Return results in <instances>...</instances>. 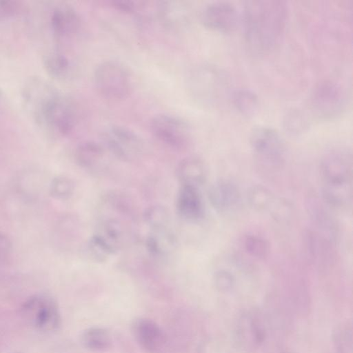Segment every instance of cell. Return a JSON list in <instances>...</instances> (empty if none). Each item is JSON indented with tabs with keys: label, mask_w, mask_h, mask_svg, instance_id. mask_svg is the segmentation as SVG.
<instances>
[{
	"label": "cell",
	"mask_w": 353,
	"mask_h": 353,
	"mask_svg": "<svg viewBox=\"0 0 353 353\" xmlns=\"http://www.w3.org/2000/svg\"><path fill=\"white\" fill-rule=\"evenodd\" d=\"M287 14L284 1H246L242 19L245 39L251 49L259 53L274 49L283 34Z\"/></svg>",
	"instance_id": "1"
},
{
	"label": "cell",
	"mask_w": 353,
	"mask_h": 353,
	"mask_svg": "<svg viewBox=\"0 0 353 353\" xmlns=\"http://www.w3.org/2000/svg\"><path fill=\"white\" fill-rule=\"evenodd\" d=\"M93 80L97 92L105 99L118 101L127 99L132 90V79L121 63L107 60L99 63Z\"/></svg>",
	"instance_id": "2"
},
{
	"label": "cell",
	"mask_w": 353,
	"mask_h": 353,
	"mask_svg": "<svg viewBox=\"0 0 353 353\" xmlns=\"http://www.w3.org/2000/svg\"><path fill=\"white\" fill-rule=\"evenodd\" d=\"M61 92L46 79L32 76L26 79L21 90L23 107L38 128Z\"/></svg>",
	"instance_id": "3"
},
{
	"label": "cell",
	"mask_w": 353,
	"mask_h": 353,
	"mask_svg": "<svg viewBox=\"0 0 353 353\" xmlns=\"http://www.w3.org/2000/svg\"><path fill=\"white\" fill-rule=\"evenodd\" d=\"M21 314L26 323L42 332H52L61 325V314L57 303L50 296L37 294L22 304Z\"/></svg>",
	"instance_id": "4"
},
{
	"label": "cell",
	"mask_w": 353,
	"mask_h": 353,
	"mask_svg": "<svg viewBox=\"0 0 353 353\" xmlns=\"http://www.w3.org/2000/svg\"><path fill=\"white\" fill-rule=\"evenodd\" d=\"M250 143L254 154L264 165L279 168L285 161V148L280 134L267 126H257L252 130Z\"/></svg>",
	"instance_id": "5"
},
{
	"label": "cell",
	"mask_w": 353,
	"mask_h": 353,
	"mask_svg": "<svg viewBox=\"0 0 353 353\" xmlns=\"http://www.w3.org/2000/svg\"><path fill=\"white\" fill-rule=\"evenodd\" d=\"M266 337V326L259 313L248 311L236 320L232 341L241 352L252 353L263 343Z\"/></svg>",
	"instance_id": "6"
},
{
	"label": "cell",
	"mask_w": 353,
	"mask_h": 353,
	"mask_svg": "<svg viewBox=\"0 0 353 353\" xmlns=\"http://www.w3.org/2000/svg\"><path fill=\"white\" fill-rule=\"evenodd\" d=\"M352 154L346 148H337L327 152L320 163L322 185L352 184Z\"/></svg>",
	"instance_id": "7"
},
{
	"label": "cell",
	"mask_w": 353,
	"mask_h": 353,
	"mask_svg": "<svg viewBox=\"0 0 353 353\" xmlns=\"http://www.w3.org/2000/svg\"><path fill=\"white\" fill-rule=\"evenodd\" d=\"M152 134L162 143L174 149H183L190 141V128L181 119L170 114L155 115L150 124Z\"/></svg>",
	"instance_id": "8"
},
{
	"label": "cell",
	"mask_w": 353,
	"mask_h": 353,
	"mask_svg": "<svg viewBox=\"0 0 353 353\" xmlns=\"http://www.w3.org/2000/svg\"><path fill=\"white\" fill-rule=\"evenodd\" d=\"M346 105V95L342 86L334 81L319 84L310 98L312 111L319 118L330 119L341 114Z\"/></svg>",
	"instance_id": "9"
},
{
	"label": "cell",
	"mask_w": 353,
	"mask_h": 353,
	"mask_svg": "<svg viewBox=\"0 0 353 353\" xmlns=\"http://www.w3.org/2000/svg\"><path fill=\"white\" fill-rule=\"evenodd\" d=\"M77 119V111L74 103L69 98L61 93L39 129L50 136H66L74 130Z\"/></svg>",
	"instance_id": "10"
},
{
	"label": "cell",
	"mask_w": 353,
	"mask_h": 353,
	"mask_svg": "<svg viewBox=\"0 0 353 353\" xmlns=\"http://www.w3.org/2000/svg\"><path fill=\"white\" fill-rule=\"evenodd\" d=\"M102 141L110 152L123 161L130 160L143 149V142L138 134L131 129L119 125L105 129Z\"/></svg>",
	"instance_id": "11"
},
{
	"label": "cell",
	"mask_w": 353,
	"mask_h": 353,
	"mask_svg": "<svg viewBox=\"0 0 353 353\" xmlns=\"http://www.w3.org/2000/svg\"><path fill=\"white\" fill-rule=\"evenodd\" d=\"M203 25L213 31L229 33L233 32L239 22L235 6L228 1H214L207 5L201 12Z\"/></svg>",
	"instance_id": "12"
},
{
	"label": "cell",
	"mask_w": 353,
	"mask_h": 353,
	"mask_svg": "<svg viewBox=\"0 0 353 353\" xmlns=\"http://www.w3.org/2000/svg\"><path fill=\"white\" fill-rule=\"evenodd\" d=\"M220 82L216 71L205 65L194 68L187 83L190 93L194 99L203 104H210L217 96Z\"/></svg>",
	"instance_id": "13"
},
{
	"label": "cell",
	"mask_w": 353,
	"mask_h": 353,
	"mask_svg": "<svg viewBox=\"0 0 353 353\" xmlns=\"http://www.w3.org/2000/svg\"><path fill=\"white\" fill-rule=\"evenodd\" d=\"M49 26L58 39H66L74 35L80 26V18L70 5L61 3L53 7L49 16Z\"/></svg>",
	"instance_id": "14"
},
{
	"label": "cell",
	"mask_w": 353,
	"mask_h": 353,
	"mask_svg": "<svg viewBox=\"0 0 353 353\" xmlns=\"http://www.w3.org/2000/svg\"><path fill=\"white\" fill-rule=\"evenodd\" d=\"M132 331L137 343L149 352L159 351L165 342L163 330L153 320L137 319L132 323Z\"/></svg>",
	"instance_id": "15"
},
{
	"label": "cell",
	"mask_w": 353,
	"mask_h": 353,
	"mask_svg": "<svg viewBox=\"0 0 353 353\" xmlns=\"http://www.w3.org/2000/svg\"><path fill=\"white\" fill-rule=\"evenodd\" d=\"M208 195L211 205L219 212L232 211L241 201V193L237 186L228 180L222 179L212 183Z\"/></svg>",
	"instance_id": "16"
},
{
	"label": "cell",
	"mask_w": 353,
	"mask_h": 353,
	"mask_svg": "<svg viewBox=\"0 0 353 353\" xmlns=\"http://www.w3.org/2000/svg\"><path fill=\"white\" fill-rule=\"evenodd\" d=\"M179 216L188 221H196L203 217L204 208L198 188L181 185L176 202Z\"/></svg>",
	"instance_id": "17"
},
{
	"label": "cell",
	"mask_w": 353,
	"mask_h": 353,
	"mask_svg": "<svg viewBox=\"0 0 353 353\" xmlns=\"http://www.w3.org/2000/svg\"><path fill=\"white\" fill-rule=\"evenodd\" d=\"M42 63L46 73L57 80H66L73 73L72 61L68 55L59 50L46 52L42 57Z\"/></svg>",
	"instance_id": "18"
},
{
	"label": "cell",
	"mask_w": 353,
	"mask_h": 353,
	"mask_svg": "<svg viewBox=\"0 0 353 353\" xmlns=\"http://www.w3.org/2000/svg\"><path fill=\"white\" fill-rule=\"evenodd\" d=\"M206 167L198 157H188L181 160L176 168V176L181 185L198 188L206 179Z\"/></svg>",
	"instance_id": "19"
},
{
	"label": "cell",
	"mask_w": 353,
	"mask_h": 353,
	"mask_svg": "<svg viewBox=\"0 0 353 353\" xmlns=\"http://www.w3.org/2000/svg\"><path fill=\"white\" fill-rule=\"evenodd\" d=\"M307 205L311 219L317 228L323 233V236L330 241H334L337 236V226L334 219L324 205L316 199H309Z\"/></svg>",
	"instance_id": "20"
},
{
	"label": "cell",
	"mask_w": 353,
	"mask_h": 353,
	"mask_svg": "<svg viewBox=\"0 0 353 353\" xmlns=\"http://www.w3.org/2000/svg\"><path fill=\"white\" fill-rule=\"evenodd\" d=\"M103 154L104 149L101 144L94 141H84L77 147L74 158L81 167L89 168L99 163Z\"/></svg>",
	"instance_id": "21"
},
{
	"label": "cell",
	"mask_w": 353,
	"mask_h": 353,
	"mask_svg": "<svg viewBox=\"0 0 353 353\" xmlns=\"http://www.w3.org/2000/svg\"><path fill=\"white\" fill-rule=\"evenodd\" d=\"M81 343L92 352H103L112 345L110 333L101 327H90L83 332L80 338Z\"/></svg>",
	"instance_id": "22"
},
{
	"label": "cell",
	"mask_w": 353,
	"mask_h": 353,
	"mask_svg": "<svg viewBox=\"0 0 353 353\" xmlns=\"http://www.w3.org/2000/svg\"><path fill=\"white\" fill-rule=\"evenodd\" d=\"M176 245V240L166 229L153 230L146 239L148 251L153 256H159L172 251Z\"/></svg>",
	"instance_id": "23"
},
{
	"label": "cell",
	"mask_w": 353,
	"mask_h": 353,
	"mask_svg": "<svg viewBox=\"0 0 353 353\" xmlns=\"http://www.w3.org/2000/svg\"><path fill=\"white\" fill-rule=\"evenodd\" d=\"M232 101L236 110L245 116H253L259 110V97L249 89L236 90L232 95Z\"/></svg>",
	"instance_id": "24"
},
{
	"label": "cell",
	"mask_w": 353,
	"mask_h": 353,
	"mask_svg": "<svg viewBox=\"0 0 353 353\" xmlns=\"http://www.w3.org/2000/svg\"><path fill=\"white\" fill-rule=\"evenodd\" d=\"M97 234L102 238L114 253L121 243L123 236V228L119 220L110 219L102 224L101 230Z\"/></svg>",
	"instance_id": "25"
},
{
	"label": "cell",
	"mask_w": 353,
	"mask_h": 353,
	"mask_svg": "<svg viewBox=\"0 0 353 353\" xmlns=\"http://www.w3.org/2000/svg\"><path fill=\"white\" fill-rule=\"evenodd\" d=\"M275 200L270 190L261 185L252 186L248 192V201L250 205L257 211L272 208Z\"/></svg>",
	"instance_id": "26"
},
{
	"label": "cell",
	"mask_w": 353,
	"mask_h": 353,
	"mask_svg": "<svg viewBox=\"0 0 353 353\" xmlns=\"http://www.w3.org/2000/svg\"><path fill=\"white\" fill-rule=\"evenodd\" d=\"M143 219L153 230L166 229L170 221V213L165 207L154 205L145 209Z\"/></svg>",
	"instance_id": "27"
},
{
	"label": "cell",
	"mask_w": 353,
	"mask_h": 353,
	"mask_svg": "<svg viewBox=\"0 0 353 353\" xmlns=\"http://www.w3.org/2000/svg\"><path fill=\"white\" fill-rule=\"evenodd\" d=\"M243 248L250 256L264 259L270 251V243L265 239L253 234L247 235L243 239Z\"/></svg>",
	"instance_id": "28"
},
{
	"label": "cell",
	"mask_w": 353,
	"mask_h": 353,
	"mask_svg": "<svg viewBox=\"0 0 353 353\" xmlns=\"http://www.w3.org/2000/svg\"><path fill=\"white\" fill-rule=\"evenodd\" d=\"M87 249L90 256L96 262H105L114 254L109 245L97 234L90 239Z\"/></svg>",
	"instance_id": "29"
},
{
	"label": "cell",
	"mask_w": 353,
	"mask_h": 353,
	"mask_svg": "<svg viewBox=\"0 0 353 353\" xmlns=\"http://www.w3.org/2000/svg\"><path fill=\"white\" fill-rule=\"evenodd\" d=\"M74 191V183L66 176H57L51 182L50 192L52 197L65 200L71 196Z\"/></svg>",
	"instance_id": "30"
},
{
	"label": "cell",
	"mask_w": 353,
	"mask_h": 353,
	"mask_svg": "<svg viewBox=\"0 0 353 353\" xmlns=\"http://www.w3.org/2000/svg\"><path fill=\"white\" fill-rule=\"evenodd\" d=\"M213 282L215 288L219 292H228L234 287V278L230 272L219 270L214 273Z\"/></svg>",
	"instance_id": "31"
},
{
	"label": "cell",
	"mask_w": 353,
	"mask_h": 353,
	"mask_svg": "<svg viewBox=\"0 0 353 353\" xmlns=\"http://www.w3.org/2000/svg\"><path fill=\"white\" fill-rule=\"evenodd\" d=\"M334 343L339 353H347L351 347L352 333L347 326L341 327L336 331Z\"/></svg>",
	"instance_id": "32"
},
{
	"label": "cell",
	"mask_w": 353,
	"mask_h": 353,
	"mask_svg": "<svg viewBox=\"0 0 353 353\" xmlns=\"http://www.w3.org/2000/svg\"><path fill=\"white\" fill-rule=\"evenodd\" d=\"M21 3L14 0H0V21L7 20L19 14Z\"/></svg>",
	"instance_id": "33"
},
{
	"label": "cell",
	"mask_w": 353,
	"mask_h": 353,
	"mask_svg": "<svg viewBox=\"0 0 353 353\" xmlns=\"http://www.w3.org/2000/svg\"><path fill=\"white\" fill-rule=\"evenodd\" d=\"M305 121L304 117L300 112L293 111L287 117L286 128L291 133L301 132L305 127Z\"/></svg>",
	"instance_id": "34"
},
{
	"label": "cell",
	"mask_w": 353,
	"mask_h": 353,
	"mask_svg": "<svg viewBox=\"0 0 353 353\" xmlns=\"http://www.w3.org/2000/svg\"><path fill=\"white\" fill-rule=\"evenodd\" d=\"M110 4L115 10L128 14L134 12L138 7L136 2L131 0H113Z\"/></svg>",
	"instance_id": "35"
},
{
	"label": "cell",
	"mask_w": 353,
	"mask_h": 353,
	"mask_svg": "<svg viewBox=\"0 0 353 353\" xmlns=\"http://www.w3.org/2000/svg\"><path fill=\"white\" fill-rule=\"evenodd\" d=\"M10 249V240L5 234L0 232V257L7 256L9 254Z\"/></svg>",
	"instance_id": "36"
},
{
	"label": "cell",
	"mask_w": 353,
	"mask_h": 353,
	"mask_svg": "<svg viewBox=\"0 0 353 353\" xmlns=\"http://www.w3.org/2000/svg\"><path fill=\"white\" fill-rule=\"evenodd\" d=\"M3 99V94L1 90L0 89V103L2 102Z\"/></svg>",
	"instance_id": "37"
}]
</instances>
